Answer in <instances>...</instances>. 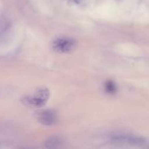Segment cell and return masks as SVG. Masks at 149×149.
<instances>
[{
	"instance_id": "obj_1",
	"label": "cell",
	"mask_w": 149,
	"mask_h": 149,
	"mask_svg": "<svg viewBox=\"0 0 149 149\" xmlns=\"http://www.w3.org/2000/svg\"><path fill=\"white\" fill-rule=\"evenodd\" d=\"M49 97V91L47 88H39L31 95L23 96L21 102L23 105L30 108H41L45 106Z\"/></svg>"
},
{
	"instance_id": "obj_2",
	"label": "cell",
	"mask_w": 149,
	"mask_h": 149,
	"mask_svg": "<svg viewBox=\"0 0 149 149\" xmlns=\"http://www.w3.org/2000/svg\"><path fill=\"white\" fill-rule=\"evenodd\" d=\"M77 43L75 39L69 37H60L55 39L52 43L54 51L59 53H70L77 48Z\"/></svg>"
},
{
	"instance_id": "obj_3",
	"label": "cell",
	"mask_w": 149,
	"mask_h": 149,
	"mask_svg": "<svg viewBox=\"0 0 149 149\" xmlns=\"http://www.w3.org/2000/svg\"><path fill=\"white\" fill-rule=\"evenodd\" d=\"M37 120L45 126H52L58 123V117L54 111L44 110L38 113Z\"/></svg>"
},
{
	"instance_id": "obj_4",
	"label": "cell",
	"mask_w": 149,
	"mask_h": 149,
	"mask_svg": "<svg viewBox=\"0 0 149 149\" xmlns=\"http://www.w3.org/2000/svg\"><path fill=\"white\" fill-rule=\"evenodd\" d=\"M113 141L116 143L130 144V145H141L146 142V140L141 137L129 136V135H121L113 138Z\"/></svg>"
},
{
	"instance_id": "obj_5",
	"label": "cell",
	"mask_w": 149,
	"mask_h": 149,
	"mask_svg": "<svg viewBox=\"0 0 149 149\" xmlns=\"http://www.w3.org/2000/svg\"><path fill=\"white\" fill-rule=\"evenodd\" d=\"M62 143L61 139L58 137H52L49 138L45 143V146L47 148H56Z\"/></svg>"
},
{
	"instance_id": "obj_6",
	"label": "cell",
	"mask_w": 149,
	"mask_h": 149,
	"mask_svg": "<svg viewBox=\"0 0 149 149\" xmlns=\"http://www.w3.org/2000/svg\"><path fill=\"white\" fill-rule=\"evenodd\" d=\"M104 89L106 93H109V94H111V95H113L116 93L117 87H116V84H115L113 81H111V80H109V81H106V83H105Z\"/></svg>"
}]
</instances>
